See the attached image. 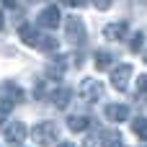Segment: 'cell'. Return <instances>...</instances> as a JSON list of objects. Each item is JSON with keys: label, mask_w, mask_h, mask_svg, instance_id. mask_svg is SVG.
<instances>
[{"label": "cell", "mask_w": 147, "mask_h": 147, "mask_svg": "<svg viewBox=\"0 0 147 147\" xmlns=\"http://www.w3.org/2000/svg\"><path fill=\"white\" fill-rule=\"evenodd\" d=\"M127 31H129V23H127V21H116V23H109V26L103 28L106 39H111V41L124 39V36H127Z\"/></svg>", "instance_id": "8"}, {"label": "cell", "mask_w": 147, "mask_h": 147, "mask_svg": "<svg viewBox=\"0 0 147 147\" xmlns=\"http://www.w3.org/2000/svg\"><path fill=\"white\" fill-rule=\"evenodd\" d=\"M59 8L57 5H47L41 13H39V26H44V28H57L59 26Z\"/></svg>", "instance_id": "6"}, {"label": "cell", "mask_w": 147, "mask_h": 147, "mask_svg": "<svg viewBox=\"0 0 147 147\" xmlns=\"http://www.w3.org/2000/svg\"><path fill=\"white\" fill-rule=\"evenodd\" d=\"M65 36H67L70 44L80 47V44L85 41V23H83L78 16H70V18L65 21Z\"/></svg>", "instance_id": "2"}, {"label": "cell", "mask_w": 147, "mask_h": 147, "mask_svg": "<svg viewBox=\"0 0 147 147\" xmlns=\"http://www.w3.org/2000/svg\"><path fill=\"white\" fill-rule=\"evenodd\" d=\"M137 98L147 103V75H140V80H137Z\"/></svg>", "instance_id": "17"}, {"label": "cell", "mask_w": 147, "mask_h": 147, "mask_svg": "<svg viewBox=\"0 0 147 147\" xmlns=\"http://www.w3.org/2000/svg\"><path fill=\"white\" fill-rule=\"evenodd\" d=\"M57 147H75V145H72V142H59Z\"/></svg>", "instance_id": "22"}, {"label": "cell", "mask_w": 147, "mask_h": 147, "mask_svg": "<svg viewBox=\"0 0 147 147\" xmlns=\"http://www.w3.org/2000/svg\"><path fill=\"white\" fill-rule=\"evenodd\" d=\"M145 62H147V52H145Z\"/></svg>", "instance_id": "24"}, {"label": "cell", "mask_w": 147, "mask_h": 147, "mask_svg": "<svg viewBox=\"0 0 147 147\" xmlns=\"http://www.w3.org/2000/svg\"><path fill=\"white\" fill-rule=\"evenodd\" d=\"M129 80H132V65H116L111 70V85L116 90H127Z\"/></svg>", "instance_id": "4"}, {"label": "cell", "mask_w": 147, "mask_h": 147, "mask_svg": "<svg viewBox=\"0 0 147 147\" xmlns=\"http://www.w3.org/2000/svg\"><path fill=\"white\" fill-rule=\"evenodd\" d=\"M90 124H93V119H90V116H83V114H75V116H70V119H67L70 132H85Z\"/></svg>", "instance_id": "12"}, {"label": "cell", "mask_w": 147, "mask_h": 147, "mask_svg": "<svg viewBox=\"0 0 147 147\" xmlns=\"http://www.w3.org/2000/svg\"><path fill=\"white\" fill-rule=\"evenodd\" d=\"M3 26H5V21H3V13H0V31H3Z\"/></svg>", "instance_id": "23"}, {"label": "cell", "mask_w": 147, "mask_h": 147, "mask_svg": "<svg viewBox=\"0 0 147 147\" xmlns=\"http://www.w3.org/2000/svg\"><path fill=\"white\" fill-rule=\"evenodd\" d=\"M65 5H72V8H80V5H88V0H62Z\"/></svg>", "instance_id": "20"}, {"label": "cell", "mask_w": 147, "mask_h": 147, "mask_svg": "<svg viewBox=\"0 0 147 147\" xmlns=\"http://www.w3.org/2000/svg\"><path fill=\"white\" fill-rule=\"evenodd\" d=\"M132 132H134L140 140L147 142V119L145 116H134V119H132Z\"/></svg>", "instance_id": "15"}, {"label": "cell", "mask_w": 147, "mask_h": 147, "mask_svg": "<svg viewBox=\"0 0 147 147\" xmlns=\"http://www.w3.org/2000/svg\"><path fill=\"white\" fill-rule=\"evenodd\" d=\"M26 134H28V129L23 121H10L5 127V142H10V145H21L26 140Z\"/></svg>", "instance_id": "5"}, {"label": "cell", "mask_w": 147, "mask_h": 147, "mask_svg": "<svg viewBox=\"0 0 147 147\" xmlns=\"http://www.w3.org/2000/svg\"><path fill=\"white\" fill-rule=\"evenodd\" d=\"M93 5L98 10H106V8H111V0H93Z\"/></svg>", "instance_id": "19"}, {"label": "cell", "mask_w": 147, "mask_h": 147, "mask_svg": "<svg viewBox=\"0 0 147 147\" xmlns=\"http://www.w3.org/2000/svg\"><path fill=\"white\" fill-rule=\"evenodd\" d=\"M114 59H116V57H114L111 52H103V49L96 52V67H98V70H111Z\"/></svg>", "instance_id": "14"}, {"label": "cell", "mask_w": 147, "mask_h": 147, "mask_svg": "<svg viewBox=\"0 0 147 147\" xmlns=\"http://www.w3.org/2000/svg\"><path fill=\"white\" fill-rule=\"evenodd\" d=\"M0 3H3V5H8V8H13V5H16V0H0Z\"/></svg>", "instance_id": "21"}, {"label": "cell", "mask_w": 147, "mask_h": 147, "mask_svg": "<svg viewBox=\"0 0 147 147\" xmlns=\"http://www.w3.org/2000/svg\"><path fill=\"white\" fill-rule=\"evenodd\" d=\"M142 44H145V34H142V31L132 34V39H129V49H132V52H140Z\"/></svg>", "instance_id": "18"}, {"label": "cell", "mask_w": 147, "mask_h": 147, "mask_svg": "<svg viewBox=\"0 0 147 147\" xmlns=\"http://www.w3.org/2000/svg\"><path fill=\"white\" fill-rule=\"evenodd\" d=\"M49 101H52L57 109H67L70 101H72V93H70V88H57V90L49 96Z\"/></svg>", "instance_id": "10"}, {"label": "cell", "mask_w": 147, "mask_h": 147, "mask_svg": "<svg viewBox=\"0 0 147 147\" xmlns=\"http://www.w3.org/2000/svg\"><path fill=\"white\" fill-rule=\"evenodd\" d=\"M80 96L85 103H96L103 98V85L93 78H85V80H80Z\"/></svg>", "instance_id": "3"}, {"label": "cell", "mask_w": 147, "mask_h": 147, "mask_svg": "<svg viewBox=\"0 0 147 147\" xmlns=\"http://www.w3.org/2000/svg\"><path fill=\"white\" fill-rule=\"evenodd\" d=\"M57 124L54 121H39L34 129H31V140L36 142V145H41V147H49V145H54L57 142Z\"/></svg>", "instance_id": "1"}, {"label": "cell", "mask_w": 147, "mask_h": 147, "mask_svg": "<svg viewBox=\"0 0 147 147\" xmlns=\"http://www.w3.org/2000/svg\"><path fill=\"white\" fill-rule=\"evenodd\" d=\"M101 142H103L106 147H124L121 134H119L116 129H103V132H101Z\"/></svg>", "instance_id": "13"}, {"label": "cell", "mask_w": 147, "mask_h": 147, "mask_svg": "<svg viewBox=\"0 0 147 147\" xmlns=\"http://www.w3.org/2000/svg\"><path fill=\"white\" fill-rule=\"evenodd\" d=\"M36 49H41V52H54V49H57V39H54V36H41L39 44H36Z\"/></svg>", "instance_id": "16"}, {"label": "cell", "mask_w": 147, "mask_h": 147, "mask_svg": "<svg viewBox=\"0 0 147 147\" xmlns=\"http://www.w3.org/2000/svg\"><path fill=\"white\" fill-rule=\"evenodd\" d=\"M103 114H106V119H109V121H114V124H119V121H127V119H129V109H127V106H121V103H109Z\"/></svg>", "instance_id": "7"}, {"label": "cell", "mask_w": 147, "mask_h": 147, "mask_svg": "<svg viewBox=\"0 0 147 147\" xmlns=\"http://www.w3.org/2000/svg\"><path fill=\"white\" fill-rule=\"evenodd\" d=\"M18 36H21V41H23V44H28V47H36V44H39V39H41V34H39L34 26H28V23L18 26Z\"/></svg>", "instance_id": "9"}, {"label": "cell", "mask_w": 147, "mask_h": 147, "mask_svg": "<svg viewBox=\"0 0 147 147\" xmlns=\"http://www.w3.org/2000/svg\"><path fill=\"white\" fill-rule=\"evenodd\" d=\"M67 70V59L65 57H52L49 59V65H47V72H49V78H62V72Z\"/></svg>", "instance_id": "11"}]
</instances>
